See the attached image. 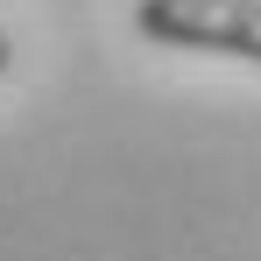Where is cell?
Returning a JSON list of instances; mask_svg holds the SVG:
<instances>
[{
  "mask_svg": "<svg viewBox=\"0 0 261 261\" xmlns=\"http://www.w3.org/2000/svg\"><path fill=\"white\" fill-rule=\"evenodd\" d=\"M7 71H14V36L0 29V78H7Z\"/></svg>",
  "mask_w": 261,
  "mask_h": 261,
  "instance_id": "7a4b0ae2",
  "label": "cell"
},
{
  "mask_svg": "<svg viewBox=\"0 0 261 261\" xmlns=\"http://www.w3.org/2000/svg\"><path fill=\"white\" fill-rule=\"evenodd\" d=\"M134 29L163 49L261 64V0H134Z\"/></svg>",
  "mask_w": 261,
  "mask_h": 261,
  "instance_id": "6da1fadb",
  "label": "cell"
}]
</instances>
